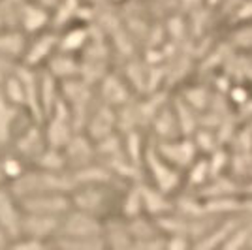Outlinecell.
Wrapping results in <instances>:
<instances>
[{
    "label": "cell",
    "instance_id": "cell-11",
    "mask_svg": "<svg viewBox=\"0 0 252 250\" xmlns=\"http://www.w3.org/2000/svg\"><path fill=\"white\" fill-rule=\"evenodd\" d=\"M61 222H63V217L23 213L21 235H31V237H38V239L53 243V239L59 235Z\"/></svg>",
    "mask_w": 252,
    "mask_h": 250
},
{
    "label": "cell",
    "instance_id": "cell-17",
    "mask_svg": "<svg viewBox=\"0 0 252 250\" xmlns=\"http://www.w3.org/2000/svg\"><path fill=\"white\" fill-rule=\"evenodd\" d=\"M100 98L104 104L121 107L130 102V93L123 79H119L113 73H107L100 81Z\"/></svg>",
    "mask_w": 252,
    "mask_h": 250
},
{
    "label": "cell",
    "instance_id": "cell-16",
    "mask_svg": "<svg viewBox=\"0 0 252 250\" xmlns=\"http://www.w3.org/2000/svg\"><path fill=\"white\" fill-rule=\"evenodd\" d=\"M45 68L59 79H72V77H79L81 75V61H77V55L72 53L57 51L49 59V62L45 64Z\"/></svg>",
    "mask_w": 252,
    "mask_h": 250
},
{
    "label": "cell",
    "instance_id": "cell-25",
    "mask_svg": "<svg viewBox=\"0 0 252 250\" xmlns=\"http://www.w3.org/2000/svg\"><path fill=\"white\" fill-rule=\"evenodd\" d=\"M121 213L126 220L136 219L139 215H145L143 213V194H141V185L139 183L128 188V192L123 198V203H121Z\"/></svg>",
    "mask_w": 252,
    "mask_h": 250
},
{
    "label": "cell",
    "instance_id": "cell-8",
    "mask_svg": "<svg viewBox=\"0 0 252 250\" xmlns=\"http://www.w3.org/2000/svg\"><path fill=\"white\" fill-rule=\"evenodd\" d=\"M43 123L32 121L29 128H25L19 136L13 139V147L11 151H15L19 156H23L29 164H34V160L40 156L43 149L47 147V139H45V130L42 128Z\"/></svg>",
    "mask_w": 252,
    "mask_h": 250
},
{
    "label": "cell",
    "instance_id": "cell-15",
    "mask_svg": "<svg viewBox=\"0 0 252 250\" xmlns=\"http://www.w3.org/2000/svg\"><path fill=\"white\" fill-rule=\"evenodd\" d=\"M141 194H143V213L158 219L173 213V203L169 199V194H166L164 190L157 188L155 185H141Z\"/></svg>",
    "mask_w": 252,
    "mask_h": 250
},
{
    "label": "cell",
    "instance_id": "cell-28",
    "mask_svg": "<svg viewBox=\"0 0 252 250\" xmlns=\"http://www.w3.org/2000/svg\"><path fill=\"white\" fill-rule=\"evenodd\" d=\"M47 247H53L49 241L38 239V237H31V235H19L15 239H11L10 249H47Z\"/></svg>",
    "mask_w": 252,
    "mask_h": 250
},
{
    "label": "cell",
    "instance_id": "cell-18",
    "mask_svg": "<svg viewBox=\"0 0 252 250\" xmlns=\"http://www.w3.org/2000/svg\"><path fill=\"white\" fill-rule=\"evenodd\" d=\"M153 132L157 136L158 141H166V139H173V137L183 136L181 128H179V121L173 105H164L153 119Z\"/></svg>",
    "mask_w": 252,
    "mask_h": 250
},
{
    "label": "cell",
    "instance_id": "cell-21",
    "mask_svg": "<svg viewBox=\"0 0 252 250\" xmlns=\"http://www.w3.org/2000/svg\"><path fill=\"white\" fill-rule=\"evenodd\" d=\"M104 239L107 247L123 249V247H134V237L128 226V220H111L104 222Z\"/></svg>",
    "mask_w": 252,
    "mask_h": 250
},
{
    "label": "cell",
    "instance_id": "cell-33",
    "mask_svg": "<svg viewBox=\"0 0 252 250\" xmlns=\"http://www.w3.org/2000/svg\"><path fill=\"white\" fill-rule=\"evenodd\" d=\"M113 2H123V0H113Z\"/></svg>",
    "mask_w": 252,
    "mask_h": 250
},
{
    "label": "cell",
    "instance_id": "cell-23",
    "mask_svg": "<svg viewBox=\"0 0 252 250\" xmlns=\"http://www.w3.org/2000/svg\"><path fill=\"white\" fill-rule=\"evenodd\" d=\"M34 167H40V169H45V171H68V160H66V155H64L63 149L59 147H51L47 145L40 153V156L34 160Z\"/></svg>",
    "mask_w": 252,
    "mask_h": 250
},
{
    "label": "cell",
    "instance_id": "cell-4",
    "mask_svg": "<svg viewBox=\"0 0 252 250\" xmlns=\"http://www.w3.org/2000/svg\"><path fill=\"white\" fill-rule=\"evenodd\" d=\"M57 51H59V31L47 29L36 36H31L21 62L31 68H42L49 62V59Z\"/></svg>",
    "mask_w": 252,
    "mask_h": 250
},
{
    "label": "cell",
    "instance_id": "cell-2",
    "mask_svg": "<svg viewBox=\"0 0 252 250\" xmlns=\"http://www.w3.org/2000/svg\"><path fill=\"white\" fill-rule=\"evenodd\" d=\"M143 167L151 175L153 185L160 190H164L166 194L177 192L183 185V175L181 169L169 164L166 158L158 153L157 145H147L145 149V156H143Z\"/></svg>",
    "mask_w": 252,
    "mask_h": 250
},
{
    "label": "cell",
    "instance_id": "cell-27",
    "mask_svg": "<svg viewBox=\"0 0 252 250\" xmlns=\"http://www.w3.org/2000/svg\"><path fill=\"white\" fill-rule=\"evenodd\" d=\"M51 245L57 249H107L104 237H98V239H61V237H57V239H53Z\"/></svg>",
    "mask_w": 252,
    "mask_h": 250
},
{
    "label": "cell",
    "instance_id": "cell-14",
    "mask_svg": "<svg viewBox=\"0 0 252 250\" xmlns=\"http://www.w3.org/2000/svg\"><path fill=\"white\" fill-rule=\"evenodd\" d=\"M91 42V31L83 23H72L66 29L59 31V51L79 55Z\"/></svg>",
    "mask_w": 252,
    "mask_h": 250
},
{
    "label": "cell",
    "instance_id": "cell-19",
    "mask_svg": "<svg viewBox=\"0 0 252 250\" xmlns=\"http://www.w3.org/2000/svg\"><path fill=\"white\" fill-rule=\"evenodd\" d=\"M61 85L59 79L53 75L47 68H40V102H42L43 117L53 111V107L61 100Z\"/></svg>",
    "mask_w": 252,
    "mask_h": 250
},
{
    "label": "cell",
    "instance_id": "cell-31",
    "mask_svg": "<svg viewBox=\"0 0 252 250\" xmlns=\"http://www.w3.org/2000/svg\"><path fill=\"white\" fill-rule=\"evenodd\" d=\"M10 243H11V237L0 228V249H10Z\"/></svg>",
    "mask_w": 252,
    "mask_h": 250
},
{
    "label": "cell",
    "instance_id": "cell-30",
    "mask_svg": "<svg viewBox=\"0 0 252 250\" xmlns=\"http://www.w3.org/2000/svg\"><path fill=\"white\" fill-rule=\"evenodd\" d=\"M36 2H38V4H42L43 8H47V10L53 13V10H55V8H57V6H59L63 0H36Z\"/></svg>",
    "mask_w": 252,
    "mask_h": 250
},
{
    "label": "cell",
    "instance_id": "cell-24",
    "mask_svg": "<svg viewBox=\"0 0 252 250\" xmlns=\"http://www.w3.org/2000/svg\"><path fill=\"white\" fill-rule=\"evenodd\" d=\"M239 226V222H235V220H226V222H222L220 226H217V228H213L211 231L207 233H203L200 237V241H196L194 243V247L196 249H215V247H222L226 239L231 235V231Z\"/></svg>",
    "mask_w": 252,
    "mask_h": 250
},
{
    "label": "cell",
    "instance_id": "cell-10",
    "mask_svg": "<svg viewBox=\"0 0 252 250\" xmlns=\"http://www.w3.org/2000/svg\"><path fill=\"white\" fill-rule=\"evenodd\" d=\"M19 29L29 36H36L47 29H53L51 11L38 4L36 0H23L19 8Z\"/></svg>",
    "mask_w": 252,
    "mask_h": 250
},
{
    "label": "cell",
    "instance_id": "cell-20",
    "mask_svg": "<svg viewBox=\"0 0 252 250\" xmlns=\"http://www.w3.org/2000/svg\"><path fill=\"white\" fill-rule=\"evenodd\" d=\"M21 111V107L13 105L0 93V147H6L11 141L13 128H15V123H17Z\"/></svg>",
    "mask_w": 252,
    "mask_h": 250
},
{
    "label": "cell",
    "instance_id": "cell-1",
    "mask_svg": "<svg viewBox=\"0 0 252 250\" xmlns=\"http://www.w3.org/2000/svg\"><path fill=\"white\" fill-rule=\"evenodd\" d=\"M57 237H61V239H98V237H104L102 217L72 207L63 217Z\"/></svg>",
    "mask_w": 252,
    "mask_h": 250
},
{
    "label": "cell",
    "instance_id": "cell-5",
    "mask_svg": "<svg viewBox=\"0 0 252 250\" xmlns=\"http://www.w3.org/2000/svg\"><path fill=\"white\" fill-rule=\"evenodd\" d=\"M157 149L169 164L179 167L181 171L189 169L194 164V160L198 158V153H200L194 137L190 136H179L173 137V139H166V141H158Z\"/></svg>",
    "mask_w": 252,
    "mask_h": 250
},
{
    "label": "cell",
    "instance_id": "cell-26",
    "mask_svg": "<svg viewBox=\"0 0 252 250\" xmlns=\"http://www.w3.org/2000/svg\"><path fill=\"white\" fill-rule=\"evenodd\" d=\"M187 171H189L187 185H192V187H201V185L207 183V179L213 177V175H211L209 160H205V158H196L194 164H192Z\"/></svg>",
    "mask_w": 252,
    "mask_h": 250
},
{
    "label": "cell",
    "instance_id": "cell-22",
    "mask_svg": "<svg viewBox=\"0 0 252 250\" xmlns=\"http://www.w3.org/2000/svg\"><path fill=\"white\" fill-rule=\"evenodd\" d=\"M81 10H83V0H63L51 13L53 29L63 31L68 25L75 23L81 17Z\"/></svg>",
    "mask_w": 252,
    "mask_h": 250
},
{
    "label": "cell",
    "instance_id": "cell-3",
    "mask_svg": "<svg viewBox=\"0 0 252 250\" xmlns=\"http://www.w3.org/2000/svg\"><path fill=\"white\" fill-rule=\"evenodd\" d=\"M23 213H34V215H53V217H64L70 209L74 207L72 196L68 192H42L32 194L19 199Z\"/></svg>",
    "mask_w": 252,
    "mask_h": 250
},
{
    "label": "cell",
    "instance_id": "cell-6",
    "mask_svg": "<svg viewBox=\"0 0 252 250\" xmlns=\"http://www.w3.org/2000/svg\"><path fill=\"white\" fill-rule=\"evenodd\" d=\"M109 185H83L75 187L72 190V203L75 209H81L87 213H93L102 217L109 211V201H111V192L107 190Z\"/></svg>",
    "mask_w": 252,
    "mask_h": 250
},
{
    "label": "cell",
    "instance_id": "cell-9",
    "mask_svg": "<svg viewBox=\"0 0 252 250\" xmlns=\"http://www.w3.org/2000/svg\"><path fill=\"white\" fill-rule=\"evenodd\" d=\"M63 151L66 155L70 169L83 167L98 158V155H96V141L89 134H81V130L75 132L74 136L68 139V143L64 145Z\"/></svg>",
    "mask_w": 252,
    "mask_h": 250
},
{
    "label": "cell",
    "instance_id": "cell-12",
    "mask_svg": "<svg viewBox=\"0 0 252 250\" xmlns=\"http://www.w3.org/2000/svg\"><path fill=\"white\" fill-rule=\"evenodd\" d=\"M117 107L109 104H102L98 105L96 109H93V113L89 117V123H87V134L93 137L94 141L98 139H102V137L109 136V134H113V130H115L117 126V113H115Z\"/></svg>",
    "mask_w": 252,
    "mask_h": 250
},
{
    "label": "cell",
    "instance_id": "cell-13",
    "mask_svg": "<svg viewBox=\"0 0 252 250\" xmlns=\"http://www.w3.org/2000/svg\"><path fill=\"white\" fill-rule=\"evenodd\" d=\"M29 40H31V36L17 27L0 29V55L21 62L23 55L27 51V45H29Z\"/></svg>",
    "mask_w": 252,
    "mask_h": 250
},
{
    "label": "cell",
    "instance_id": "cell-32",
    "mask_svg": "<svg viewBox=\"0 0 252 250\" xmlns=\"http://www.w3.org/2000/svg\"><path fill=\"white\" fill-rule=\"evenodd\" d=\"M6 17H4V11H2V6H0V29H6Z\"/></svg>",
    "mask_w": 252,
    "mask_h": 250
},
{
    "label": "cell",
    "instance_id": "cell-29",
    "mask_svg": "<svg viewBox=\"0 0 252 250\" xmlns=\"http://www.w3.org/2000/svg\"><path fill=\"white\" fill-rule=\"evenodd\" d=\"M231 102L237 105H245L251 98H249V93H247V89H243V87H233L231 89Z\"/></svg>",
    "mask_w": 252,
    "mask_h": 250
},
{
    "label": "cell",
    "instance_id": "cell-7",
    "mask_svg": "<svg viewBox=\"0 0 252 250\" xmlns=\"http://www.w3.org/2000/svg\"><path fill=\"white\" fill-rule=\"evenodd\" d=\"M23 209L19 198L11 192L8 185L0 187V228L4 229L11 239L21 235Z\"/></svg>",
    "mask_w": 252,
    "mask_h": 250
}]
</instances>
